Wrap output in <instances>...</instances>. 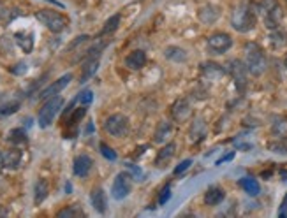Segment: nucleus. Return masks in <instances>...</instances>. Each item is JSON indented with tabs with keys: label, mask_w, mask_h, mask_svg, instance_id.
Returning <instances> with one entry per match:
<instances>
[{
	"label": "nucleus",
	"mask_w": 287,
	"mask_h": 218,
	"mask_svg": "<svg viewBox=\"0 0 287 218\" xmlns=\"http://www.w3.org/2000/svg\"><path fill=\"white\" fill-rule=\"evenodd\" d=\"M245 64H247V69L250 74L261 76L268 67V60H266V55L257 43H247L245 44Z\"/></svg>",
	"instance_id": "nucleus-1"
},
{
	"label": "nucleus",
	"mask_w": 287,
	"mask_h": 218,
	"mask_svg": "<svg viewBox=\"0 0 287 218\" xmlns=\"http://www.w3.org/2000/svg\"><path fill=\"white\" fill-rule=\"evenodd\" d=\"M257 23V16L254 13V9L248 4H242L233 11V16H231V26L234 30L242 32H250Z\"/></svg>",
	"instance_id": "nucleus-2"
},
{
	"label": "nucleus",
	"mask_w": 287,
	"mask_h": 218,
	"mask_svg": "<svg viewBox=\"0 0 287 218\" xmlns=\"http://www.w3.org/2000/svg\"><path fill=\"white\" fill-rule=\"evenodd\" d=\"M259 13L263 14V20H265V26L268 30H275V28H280V23L284 20V11L278 4V0H261L259 5Z\"/></svg>",
	"instance_id": "nucleus-3"
},
{
	"label": "nucleus",
	"mask_w": 287,
	"mask_h": 218,
	"mask_svg": "<svg viewBox=\"0 0 287 218\" xmlns=\"http://www.w3.org/2000/svg\"><path fill=\"white\" fill-rule=\"evenodd\" d=\"M36 18L39 20V23H43L48 30L55 32V34L66 30L67 23H69V20L64 14H60L58 11H53V9H41L36 13Z\"/></svg>",
	"instance_id": "nucleus-4"
},
{
	"label": "nucleus",
	"mask_w": 287,
	"mask_h": 218,
	"mask_svg": "<svg viewBox=\"0 0 287 218\" xmlns=\"http://www.w3.org/2000/svg\"><path fill=\"white\" fill-rule=\"evenodd\" d=\"M64 99L62 97H49L48 101L44 102V106L39 109V114H37V123H39L41 129H46V127L51 125V122L55 120V116L58 114V111L62 109Z\"/></svg>",
	"instance_id": "nucleus-5"
},
{
	"label": "nucleus",
	"mask_w": 287,
	"mask_h": 218,
	"mask_svg": "<svg viewBox=\"0 0 287 218\" xmlns=\"http://www.w3.org/2000/svg\"><path fill=\"white\" fill-rule=\"evenodd\" d=\"M104 131L113 137H125L129 134V118L122 113L111 114L104 122Z\"/></svg>",
	"instance_id": "nucleus-6"
},
{
	"label": "nucleus",
	"mask_w": 287,
	"mask_h": 218,
	"mask_svg": "<svg viewBox=\"0 0 287 218\" xmlns=\"http://www.w3.org/2000/svg\"><path fill=\"white\" fill-rule=\"evenodd\" d=\"M132 190V176L129 173H118L113 181V187H111V196L115 197L116 201H122L131 194Z\"/></svg>",
	"instance_id": "nucleus-7"
},
{
	"label": "nucleus",
	"mask_w": 287,
	"mask_h": 218,
	"mask_svg": "<svg viewBox=\"0 0 287 218\" xmlns=\"http://www.w3.org/2000/svg\"><path fill=\"white\" fill-rule=\"evenodd\" d=\"M206 44L213 53L222 55V53H225L231 46H233V39H231V35L225 34V32H217V34H212L208 37Z\"/></svg>",
	"instance_id": "nucleus-8"
},
{
	"label": "nucleus",
	"mask_w": 287,
	"mask_h": 218,
	"mask_svg": "<svg viewBox=\"0 0 287 218\" xmlns=\"http://www.w3.org/2000/svg\"><path fill=\"white\" fill-rule=\"evenodd\" d=\"M229 72H231V76H233L236 88H238L240 92H243L245 87H247V72H248L247 64H243L242 60L229 62Z\"/></svg>",
	"instance_id": "nucleus-9"
},
{
	"label": "nucleus",
	"mask_w": 287,
	"mask_h": 218,
	"mask_svg": "<svg viewBox=\"0 0 287 218\" xmlns=\"http://www.w3.org/2000/svg\"><path fill=\"white\" fill-rule=\"evenodd\" d=\"M71 79H72L71 72H69V74H64L62 78H58L57 81H53L51 85H48V87H46L44 90L39 93V99H49V97H55L57 93L62 92L67 85L71 83Z\"/></svg>",
	"instance_id": "nucleus-10"
},
{
	"label": "nucleus",
	"mask_w": 287,
	"mask_h": 218,
	"mask_svg": "<svg viewBox=\"0 0 287 218\" xmlns=\"http://www.w3.org/2000/svg\"><path fill=\"white\" fill-rule=\"evenodd\" d=\"M125 65L131 70H141L146 65V55L141 49H134L125 57Z\"/></svg>",
	"instance_id": "nucleus-11"
},
{
	"label": "nucleus",
	"mask_w": 287,
	"mask_h": 218,
	"mask_svg": "<svg viewBox=\"0 0 287 218\" xmlns=\"http://www.w3.org/2000/svg\"><path fill=\"white\" fill-rule=\"evenodd\" d=\"M201 74L206 79L217 81V79H221L225 74V69L219 64H215V62H204V64H201Z\"/></svg>",
	"instance_id": "nucleus-12"
},
{
	"label": "nucleus",
	"mask_w": 287,
	"mask_h": 218,
	"mask_svg": "<svg viewBox=\"0 0 287 218\" xmlns=\"http://www.w3.org/2000/svg\"><path fill=\"white\" fill-rule=\"evenodd\" d=\"M92 158L88 155H78L74 158V166H72V173H74L78 178H85L88 174L90 169H92Z\"/></svg>",
	"instance_id": "nucleus-13"
},
{
	"label": "nucleus",
	"mask_w": 287,
	"mask_h": 218,
	"mask_svg": "<svg viewBox=\"0 0 287 218\" xmlns=\"http://www.w3.org/2000/svg\"><path fill=\"white\" fill-rule=\"evenodd\" d=\"M22 158H23V152L20 150V146H14V148L7 150L4 153V166L7 169H18L22 166Z\"/></svg>",
	"instance_id": "nucleus-14"
},
{
	"label": "nucleus",
	"mask_w": 287,
	"mask_h": 218,
	"mask_svg": "<svg viewBox=\"0 0 287 218\" xmlns=\"http://www.w3.org/2000/svg\"><path fill=\"white\" fill-rule=\"evenodd\" d=\"M171 114L177 122H183L190 116V104L187 99H178L171 108Z\"/></svg>",
	"instance_id": "nucleus-15"
},
{
	"label": "nucleus",
	"mask_w": 287,
	"mask_h": 218,
	"mask_svg": "<svg viewBox=\"0 0 287 218\" xmlns=\"http://www.w3.org/2000/svg\"><path fill=\"white\" fill-rule=\"evenodd\" d=\"M90 202H92L93 210L97 211V213H101V215L106 213L108 201H106V194H104L102 188H95V190H92V194H90Z\"/></svg>",
	"instance_id": "nucleus-16"
},
{
	"label": "nucleus",
	"mask_w": 287,
	"mask_h": 218,
	"mask_svg": "<svg viewBox=\"0 0 287 218\" xmlns=\"http://www.w3.org/2000/svg\"><path fill=\"white\" fill-rule=\"evenodd\" d=\"M224 199H225L224 188H222V187H217V185L210 187L206 190V194H204V204H206V206H217V204H221Z\"/></svg>",
	"instance_id": "nucleus-17"
},
{
	"label": "nucleus",
	"mask_w": 287,
	"mask_h": 218,
	"mask_svg": "<svg viewBox=\"0 0 287 218\" xmlns=\"http://www.w3.org/2000/svg\"><path fill=\"white\" fill-rule=\"evenodd\" d=\"M221 16V9L215 7V5H204V7L199 9L198 18L201 23H206V25H212L217 22V18Z\"/></svg>",
	"instance_id": "nucleus-18"
},
{
	"label": "nucleus",
	"mask_w": 287,
	"mask_h": 218,
	"mask_svg": "<svg viewBox=\"0 0 287 218\" xmlns=\"http://www.w3.org/2000/svg\"><path fill=\"white\" fill-rule=\"evenodd\" d=\"M99 69V58H85V64L81 65V78L80 83H87Z\"/></svg>",
	"instance_id": "nucleus-19"
},
{
	"label": "nucleus",
	"mask_w": 287,
	"mask_h": 218,
	"mask_svg": "<svg viewBox=\"0 0 287 218\" xmlns=\"http://www.w3.org/2000/svg\"><path fill=\"white\" fill-rule=\"evenodd\" d=\"M14 41L23 49V53H32V49H34V34L32 32H16Z\"/></svg>",
	"instance_id": "nucleus-20"
},
{
	"label": "nucleus",
	"mask_w": 287,
	"mask_h": 218,
	"mask_svg": "<svg viewBox=\"0 0 287 218\" xmlns=\"http://www.w3.org/2000/svg\"><path fill=\"white\" fill-rule=\"evenodd\" d=\"M206 137V123L201 120V118H196L190 127V141L192 143H199Z\"/></svg>",
	"instance_id": "nucleus-21"
},
{
	"label": "nucleus",
	"mask_w": 287,
	"mask_h": 218,
	"mask_svg": "<svg viewBox=\"0 0 287 218\" xmlns=\"http://www.w3.org/2000/svg\"><path fill=\"white\" fill-rule=\"evenodd\" d=\"M240 187L243 188V192H247L248 196L256 197L259 196L261 192V185L256 178H252V176H245V178L240 179Z\"/></svg>",
	"instance_id": "nucleus-22"
},
{
	"label": "nucleus",
	"mask_w": 287,
	"mask_h": 218,
	"mask_svg": "<svg viewBox=\"0 0 287 218\" xmlns=\"http://www.w3.org/2000/svg\"><path fill=\"white\" fill-rule=\"evenodd\" d=\"M175 152H177V143H168L162 150H159V153H157V158H155V164H157L159 167L166 166L164 162H168L169 158L175 155Z\"/></svg>",
	"instance_id": "nucleus-23"
},
{
	"label": "nucleus",
	"mask_w": 287,
	"mask_h": 218,
	"mask_svg": "<svg viewBox=\"0 0 287 218\" xmlns=\"http://www.w3.org/2000/svg\"><path fill=\"white\" fill-rule=\"evenodd\" d=\"M49 194V187H48V181L43 178L37 179L36 187H34V202L36 204H41V202L44 201L46 197H48Z\"/></svg>",
	"instance_id": "nucleus-24"
},
{
	"label": "nucleus",
	"mask_w": 287,
	"mask_h": 218,
	"mask_svg": "<svg viewBox=\"0 0 287 218\" xmlns=\"http://www.w3.org/2000/svg\"><path fill=\"white\" fill-rule=\"evenodd\" d=\"M269 43L275 49H282L287 46V32L280 30V28H275L269 34Z\"/></svg>",
	"instance_id": "nucleus-25"
},
{
	"label": "nucleus",
	"mask_w": 287,
	"mask_h": 218,
	"mask_svg": "<svg viewBox=\"0 0 287 218\" xmlns=\"http://www.w3.org/2000/svg\"><path fill=\"white\" fill-rule=\"evenodd\" d=\"M7 141H9L13 146H25L27 144V134L23 129H13V131L7 134Z\"/></svg>",
	"instance_id": "nucleus-26"
},
{
	"label": "nucleus",
	"mask_w": 287,
	"mask_h": 218,
	"mask_svg": "<svg viewBox=\"0 0 287 218\" xmlns=\"http://www.w3.org/2000/svg\"><path fill=\"white\" fill-rule=\"evenodd\" d=\"M171 134V123L168 122V120H162V122L157 125V129H155V137L154 139L157 141V143H162L168 135Z\"/></svg>",
	"instance_id": "nucleus-27"
},
{
	"label": "nucleus",
	"mask_w": 287,
	"mask_h": 218,
	"mask_svg": "<svg viewBox=\"0 0 287 218\" xmlns=\"http://www.w3.org/2000/svg\"><path fill=\"white\" fill-rule=\"evenodd\" d=\"M85 113H87V108H85V104H83L81 108H76V111H71L69 116L64 118V122H66L67 127H76L78 125V122L85 116Z\"/></svg>",
	"instance_id": "nucleus-28"
},
{
	"label": "nucleus",
	"mask_w": 287,
	"mask_h": 218,
	"mask_svg": "<svg viewBox=\"0 0 287 218\" xmlns=\"http://www.w3.org/2000/svg\"><path fill=\"white\" fill-rule=\"evenodd\" d=\"M120 22H122V16H120V14H113V16H111L110 20L104 23V26H102V30H101V34H99V35H110V34H113V32L118 28Z\"/></svg>",
	"instance_id": "nucleus-29"
},
{
	"label": "nucleus",
	"mask_w": 287,
	"mask_h": 218,
	"mask_svg": "<svg viewBox=\"0 0 287 218\" xmlns=\"http://www.w3.org/2000/svg\"><path fill=\"white\" fill-rule=\"evenodd\" d=\"M58 218H69V217H85V211L81 210L78 204H71L67 206V208H64V210H60L57 213Z\"/></svg>",
	"instance_id": "nucleus-30"
},
{
	"label": "nucleus",
	"mask_w": 287,
	"mask_h": 218,
	"mask_svg": "<svg viewBox=\"0 0 287 218\" xmlns=\"http://www.w3.org/2000/svg\"><path fill=\"white\" fill-rule=\"evenodd\" d=\"M268 148L275 153H282V155H287V135L284 137H277L275 141H269Z\"/></svg>",
	"instance_id": "nucleus-31"
},
{
	"label": "nucleus",
	"mask_w": 287,
	"mask_h": 218,
	"mask_svg": "<svg viewBox=\"0 0 287 218\" xmlns=\"http://www.w3.org/2000/svg\"><path fill=\"white\" fill-rule=\"evenodd\" d=\"M271 131L277 137H284L287 135V120L286 118H277L273 122V127H271Z\"/></svg>",
	"instance_id": "nucleus-32"
},
{
	"label": "nucleus",
	"mask_w": 287,
	"mask_h": 218,
	"mask_svg": "<svg viewBox=\"0 0 287 218\" xmlns=\"http://www.w3.org/2000/svg\"><path fill=\"white\" fill-rule=\"evenodd\" d=\"M166 57H168L169 60H175V62H183L187 58L183 49H180V48H168L166 49Z\"/></svg>",
	"instance_id": "nucleus-33"
},
{
	"label": "nucleus",
	"mask_w": 287,
	"mask_h": 218,
	"mask_svg": "<svg viewBox=\"0 0 287 218\" xmlns=\"http://www.w3.org/2000/svg\"><path fill=\"white\" fill-rule=\"evenodd\" d=\"M16 16V13H14V9H9V7H5L2 2H0V22H5V23H9L13 18Z\"/></svg>",
	"instance_id": "nucleus-34"
},
{
	"label": "nucleus",
	"mask_w": 287,
	"mask_h": 218,
	"mask_svg": "<svg viewBox=\"0 0 287 218\" xmlns=\"http://www.w3.org/2000/svg\"><path fill=\"white\" fill-rule=\"evenodd\" d=\"M101 153H102V157L108 158V160H116V153L113 152V148L111 146H108L106 143H101Z\"/></svg>",
	"instance_id": "nucleus-35"
},
{
	"label": "nucleus",
	"mask_w": 287,
	"mask_h": 218,
	"mask_svg": "<svg viewBox=\"0 0 287 218\" xmlns=\"http://www.w3.org/2000/svg\"><path fill=\"white\" fill-rule=\"evenodd\" d=\"M92 101H93V92H92V90H85V92H81L80 97H78V102H81V104H85V106H88Z\"/></svg>",
	"instance_id": "nucleus-36"
},
{
	"label": "nucleus",
	"mask_w": 287,
	"mask_h": 218,
	"mask_svg": "<svg viewBox=\"0 0 287 218\" xmlns=\"http://www.w3.org/2000/svg\"><path fill=\"white\" fill-rule=\"evenodd\" d=\"M127 169L131 171V176H132V179H137V181H141L143 179V171L139 169L137 166H132V164H127Z\"/></svg>",
	"instance_id": "nucleus-37"
},
{
	"label": "nucleus",
	"mask_w": 287,
	"mask_h": 218,
	"mask_svg": "<svg viewBox=\"0 0 287 218\" xmlns=\"http://www.w3.org/2000/svg\"><path fill=\"white\" fill-rule=\"evenodd\" d=\"M169 196H171V185H166V187L160 190V196H159V204H164V202H168Z\"/></svg>",
	"instance_id": "nucleus-38"
},
{
	"label": "nucleus",
	"mask_w": 287,
	"mask_h": 218,
	"mask_svg": "<svg viewBox=\"0 0 287 218\" xmlns=\"http://www.w3.org/2000/svg\"><path fill=\"white\" fill-rule=\"evenodd\" d=\"M190 166H192V160H190V158H187V160L181 162L180 166H177V169L173 171V173H175V176H178V174H181V173H185V171L189 169Z\"/></svg>",
	"instance_id": "nucleus-39"
},
{
	"label": "nucleus",
	"mask_w": 287,
	"mask_h": 218,
	"mask_svg": "<svg viewBox=\"0 0 287 218\" xmlns=\"http://www.w3.org/2000/svg\"><path fill=\"white\" fill-rule=\"evenodd\" d=\"M14 111H18V102H11V104H5L4 108H0V114H13Z\"/></svg>",
	"instance_id": "nucleus-40"
},
{
	"label": "nucleus",
	"mask_w": 287,
	"mask_h": 218,
	"mask_svg": "<svg viewBox=\"0 0 287 218\" xmlns=\"http://www.w3.org/2000/svg\"><path fill=\"white\" fill-rule=\"evenodd\" d=\"M278 217L286 218L287 217V194L284 196L282 202H280V208H278Z\"/></svg>",
	"instance_id": "nucleus-41"
},
{
	"label": "nucleus",
	"mask_w": 287,
	"mask_h": 218,
	"mask_svg": "<svg viewBox=\"0 0 287 218\" xmlns=\"http://www.w3.org/2000/svg\"><path fill=\"white\" fill-rule=\"evenodd\" d=\"M233 158H234V153H233V152L227 153V155H224V157H222V158H219V160H217V166H221V164H224V162L233 160Z\"/></svg>",
	"instance_id": "nucleus-42"
},
{
	"label": "nucleus",
	"mask_w": 287,
	"mask_h": 218,
	"mask_svg": "<svg viewBox=\"0 0 287 218\" xmlns=\"http://www.w3.org/2000/svg\"><path fill=\"white\" fill-rule=\"evenodd\" d=\"M11 70H13L14 74H23L27 70V67H25V64H20V67H13Z\"/></svg>",
	"instance_id": "nucleus-43"
},
{
	"label": "nucleus",
	"mask_w": 287,
	"mask_h": 218,
	"mask_svg": "<svg viewBox=\"0 0 287 218\" xmlns=\"http://www.w3.org/2000/svg\"><path fill=\"white\" fill-rule=\"evenodd\" d=\"M4 153H0V173H2V169H4Z\"/></svg>",
	"instance_id": "nucleus-44"
},
{
	"label": "nucleus",
	"mask_w": 287,
	"mask_h": 218,
	"mask_svg": "<svg viewBox=\"0 0 287 218\" xmlns=\"http://www.w3.org/2000/svg\"><path fill=\"white\" fill-rule=\"evenodd\" d=\"M280 178H282L284 181H287V171H280Z\"/></svg>",
	"instance_id": "nucleus-45"
},
{
	"label": "nucleus",
	"mask_w": 287,
	"mask_h": 218,
	"mask_svg": "<svg viewBox=\"0 0 287 218\" xmlns=\"http://www.w3.org/2000/svg\"><path fill=\"white\" fill-rule=\"evenodd\" d=\"M286 67H287V58H286Z\"/></svg>",
	"instance_id": "nucleus-46"
}]
</instances>
